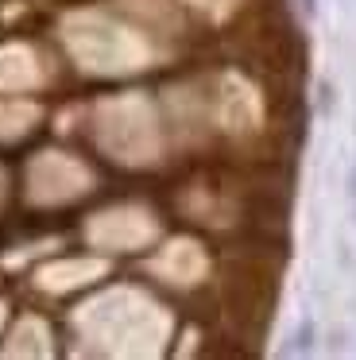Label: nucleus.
<instances>
[{
  "label": "nucleus",
  "instance_id": "nucleus-3",
  "mask_svg": "<svg viewBox=\"0 0 356 360\" xmlns=\"http://www.w3.org/2000/svg\"><path fill=\"white\" fill-rule=\"evenodd\" d=\"M348 194H352V202H356V163H352V174H348Z\"/></svg>",
  "mask_w": 356,
  "mask_h": 360
},
{
  "label": "nucleus",
  "instance_id": "nucleus-1",
  "mask_svg": "<svg viewBox=\"0 0 356 360\" xmlns=\"http://www.w3.org/2000/svg\"><path fill=\"white\" fill-rule=\"evenodd\" d=\"M310 349H314V321L302 318L298 333H294V352H310Z\"/></svg>",
  "mask_w": 356,
  "mask_h": 360
},
{
  "label": "nucleus",
  "instance_id": "nucleus-2",
  "mask_svg": "<svg viewBox=\"0 0 356 360\" xmlns=\"http://www.w3.org/2000/svg\"><path fill=\"white\" fill-rule=\"evenodd\" d=\"M317 109H322V112L333 109V86H329V82H322V86H317Z\"/></svg>",
  "mask_w": 356,
  "mask_h": 360
},
{
  "label": "nucleus",
  "instance_id": "nucleus-4",
  "mask_svg": "<svg viewBox=\"0 0 356 360\" xmlns=\"http://www.w3.org/2000/svg\"><path fill=\"white\" fill-rule=\"evenodd\" d=\"M298 4H302V12H306V16H314V12H317V4H314V0H298Z\"/></svg>",
  "mask_w": 356,
  "mask_h": 360
}]
</instances>
